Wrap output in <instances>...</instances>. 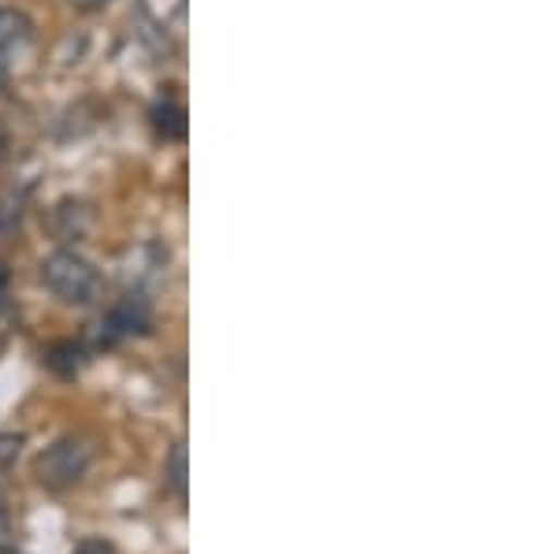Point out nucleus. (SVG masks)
<instances>
[{"instance_id":"9b49d317","label":"nucleus","mask_w":557,"mask_h":554,"mask_svg":"<svg viewBox=\"0 0 557 554\" xmlns=\"http://www.w3.org/2000/svg\"><path fill=\"white\" fill-rule=\"evenodd\" d=\"M71 554H115V547L108 540H83Z\"/></svg>"},{"instance_id":"f03ea898","label":"nucleus","mask_w":557,"mask_h":554,"mask_svg":"<svg viewBox=\"0 0 557 554\" xmlns=\"http://www.w3.org/2000/svg\"><path fill=\"white\" fill-rule=\"evenodd\" d=\"M152 332V306L149 298L141 291H127L120 301H115L112 309L104 312L97 324H89L86 332V350H112V346H120L123 338L131 335H149Z\"/></svg>"},{"instance_id":"7ed1b4c3","label":"nucleus","mask_w":557,"mask_h":554,"mask_svg":"<svg viewBox=\"0 0 557 554\" xmlns=\"http://www.w3.org/2000/svg\"><path fill=\"white\" fill-rule=\"evenodd\" d=\"M89 458H94V451H89L83 435H64V440H57L45 454H38L34 477L49 491H67L86 477Z\"/></svg>"},{"instance_id":"0eeeda50","label":"nucleus","mask_w":557,"mask_h":554,"mask_svg":"<svg viewBox=\"0 0 557 554\" xmlns=\"http://www.w3.org/2000/svg\"><path fill=\"white\" fill-rule=\"evenodd\" d=\"M152 131L164 141H183L186 138V109L178 101H157L149 112Z\"/></svg>"},{"instance_id":"6e6552de","label":"nucleus","mask_w":557,"mask_h":554,"mask_svg":"<svg viewBox=\"0 0 557 554\" xmlns=\"http://www.w3.org/2000/svg\"><path fill=\"white\" fill-rule=\"evenodd\" d=\"M26 217V190L20 186H8V190H0V235H12L15 227L23 223Z\"/></svg>"},{"instance_id":"f257e3e1","label":"nucleus","mask_w":557,"mask_h":554,"mask_svg":"<svg viewBox=\"0 0 557 554\" xmlns=\"http://www.w3.org/2000/svg\"><path fill=\"white\" fill-rule=\"evenodd\" d=\"M41 283L57 294L60 301H67V306H94L104 287L101 272H97L83 254H75V249H67V246L52 249L41 261Z\"/></svg>"},{"instance_id":"423d86ee","label":"nucleus","mask_w":557,"mask_h":554,"mask_svg":"<svg viewBox=\"0 0 557 554\" xmlns=\"http://www.w3.org/2000/svg\"><path fill=\"white\" fill-rule=\"evenodd\" d=\"M86 361H89V350L83 343H75V338H64V343H52V346H45V365H49L57 377H78V372L86 369Z\"/></svg>"},{"instance_id":"1a4fd4ad","label":"nucleus","mask_w":557,"mask_h":554,"mask_svg":"<svg viewBox=\"0 0 557 554\" xmlns=\"http://www.w3.org/2000/svg\"><path fill=\"white\" fill-rule=\"evenodd\" d=\"M164 484L172 488V495L178 503H186V443L178 440L168 454V466H164Z\"/></svg>"},{"instance_id":"20e7f679","label":"nucleus","mask_w":557,"mask_h":554,"mask_svg":"<svg viewBox=\"0 0 557 554\" xmlns=\"http://www.w3.org/2000/svg\"><path fill=\"white\" fill-rule=\"evenodd\" d=\"M45 227H49V235L57 238L60 246L83 243L89 235V227H94V209L78 198H60L49 209V217H45Z\"/></svg>"},{"instance_id":"9d476101","label":"nucleus","mask_w":557,"mask_h":554,"mask_svg":"<svg viewBox=\"0 0 557 554\" xmlns=\"http://www.w3.org/2000/svg\"><path fill=\"white\" fill-rule=\"evenodd\" d=\"M23 451V435H12V432H0V466L15 461Z\"/></svg>"},{"instance_id":"dca6fc26","label":"nucleus","mask_w":557,"mask_h":554,"mask_svg":"<svg viewBox=\"0 0 557 554\" xmlns=\"http://www.w3.org/2000/svg\"><path fill=\"white\" fill-rule=\"evenodd\" d=\"M0 554H23V551H8V547H0Z\"/></svg>"},{"instance_id":"f8f14e48","label":"nucleus","mask_w":557,"mask_h":554,"mask_svg":"<svg viewBox=\"0 0 557 554\" xmlns=\"http://www.w3.org/2000/svg\"><path fill=\"white\" fill-rule=\"evenodd\" d=\"M71 8H78V12H97V8H108L112 0H67Z\"/></svg>"},{"instance_id":"39448f33","label":"nucleus","mask_w":557,"mask_h":554,"mask_svg":"<svg viewBox=\"0 0 557 554\" xmlns=\"http://www.w3.org/2000/svg\"><path fill=\"white\" fill-rule=\"evenodd\" d=\"M34 38V23L30 15L20 8H0V57H15L20 49H26V41Z\"/></svg>"},{"instance_id":"4468645a","label":"nucleus","mask_w":557,"mask_h":554,"mask_svg":"<svg viewBox=\"0 0 557 554\" xmlns=\"http://www.w3.org/2000/svg\"><path fill=\"white\" fill-rule=\"evenodd\" d=\"M8 280H12V275H8V264L0 261V301H4V291H8Z\"/></svg>"},{"instance_id":"2eb2a0df","label":"nucleus","mask_w":557,"mask_h":554,"mask_svg":"<svg viewBox=\"0 0 557 554\" xmlns=\"http://www.w3.org/2000/svg\"><path fill=\"white\" fill-rule=\"evenodd\" d=\"M4 86H8V60L0 57V89H4Z\"/></svg>"},{"instance_id":"ddd939ff","label":"nucleus","mask_w":557,"mask_h":554,"mask_svg":"<svg viewBox=\"0 0 557 554\" xmlns=\"http://www.w3.org/2000/svg\"><path fill=\"white\" fill-rule=\"evenodd\" d=\"M8 532H12V525H8V510H4V498H0V547H4Z\"/></svg>"}]
</instances>
